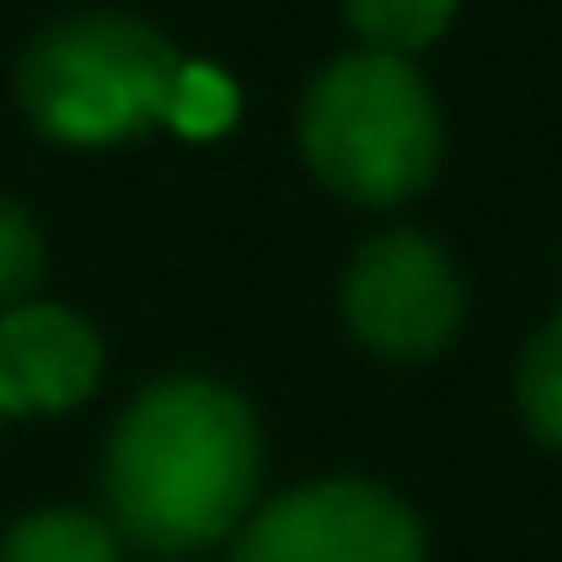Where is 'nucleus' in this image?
<instances>
[{
    "mask_svg": "<svg viewBox=\"0 0 562 562\" xmlns=\"http://www.w3.org/2000/svg\"><path fill=\"white\" fill-rule=\"evenodd\" d=\"M262 484L256 413L216 380H157L105 445V510L125 543L183 562L249 524Z\"/></svg>",
    "mask_w": 562,
    "mask_h": 562,
    "instance_id": "nucleus-1",
    "label": "nucleus"
},
{
    "mask_svg": "<svg viewBox=\"0 0 562 562\" xmlns=\"http://www.w3.org/2000/svg\"><path fill=\"white\" fill-rule=\"evenodd\" d=\"M301 150L327 190L386 210L406 203L438 170V105L425 79L393 53L334 59L301 105Z\"/></svg>",
    "mask_w": 562,
    "mask_h": 562,
    "instance_id": "nucleus-2",
    "label": "nucleus"
},
{
    "mask_svg": "<svg viewBox=\"0 0 562 562\" xmlns=\"http://www.w3.org/2000/svg\"><path fill=\"white\" fill-rule=\"evenodd\" d=\"M177 53L125 13H79L33 40L20 66V99L33 125L59 144H112L164 119L177 86Z\"/></svg>",
    "mask_w": 562,
    "mask_h": 562,
    "instance_id": "nucleus-3",
    "label": "nucleus"
},
{
    "mask_svg": "<svg viewBox=\"0 0 562 562\" xmlns=\"http://www.w3.org/2000/svg\"><path fill=\"white\" fill-rule=\"evenodd\" d=\"M229 562H425V530L393 491L334 477L262 504Z\"/></svg>",
    "mask_w": 562,
    "mask_h": 562,
    "instance_id": "nucleus-4",
    "label": "nucleus"
},
{
    "mask_svg": "<svg viewBox=\"0 0 562 562\" xmlns=\"http://www.w3.org/2000/svg\"><path fill=\"white\" fill-rule=\"evenodd\" d=\"M340 314L353 340H367L373 353L431 360L464 321V288L425 236L400 229L360 249V262L347 269V288H340Z\"/></svg>",
    "mask_w": 562,
    "mask_h": 562,
    "instance_id": "nucleus-5",
    "label": "nucleus"
},
{
    "mask_svg": "<svg viewBox=\"0 0 562 562\" xmlns=\"http://www.w3.org/2000/svg\"><path fill=\"white\" fill-rule=\"evenodd\" d=\"M99 334L66 307L0 314V413H66L99 386Z\"/></svg>",
    "mask_w": 562,
    "mask_h": 562,
    "instance_id": "nucleus-6",
    "label": "nucleus"
},
{
    "mask_svg": "<svg viewBox=\"0 0 562 562\" xmlns=\"http://www.w3.org/2000/svg\"><path fill=\"white\" fill-rule=\"evenodd\" d=\"M0 562H125V557H119V530L99 524L92 510H40V517L7 530Z\"/></svg>",
    "mask_w": 562,
    "mask_h": 562,
    "instance_id": "nucleus-7",
    "label": "nucleus"
},
{
    "mask_svg": "<svg viewBox=\"0 0 562 562\" xmlns=\"http://www.w3.org/2000/svg\"><path fill=\"white\" fill-rule=\"evenodd\" d=\"M347 20H353V33L373 53L406 59V53H419V46H431L445 33L451 0H347Z\"/></svg>",
    "mask_w": 562,
    "mask_h": 562,
    "instance_id": "nucleus-8",
    "label": "nucleus"
},
{
    "mask_svg": "<svg viewBox=\"0 0 562 562\" xmlns=\"http://www.w3.org/2000/svg\"><path fill=\"white\" fill-rule=\"evenodd\" d=\"M517 400H524V419L543 445L562 451V314L530 340L524 353V373H517Z\"/></svg>",
    "mask_w": 562,
    "mask_h": 562,
    "instance_id": "nucleus-9",
    "label": "nucleus"
},
{
    "mask_svg": "<svg viewBox=\"0 0 562 562\" xmlns=\"http://www.w3.org/2000/svg\"><path fill=\"white\" fill-rule=\"evenodd\" d=\"M164 119L190 138H216L229 119H236V86L216 72V66H177V86H170V105Z\"/></svg>",
    "mask_w": 562,
    "mask_h": 562,
    "instance_id": "nucleus-10",
    "label": "nucleus"
},
{
    "mask_svg": "<svg viewBox=\"0 0 562 562\" xmlns=\"http://www.w3.org/2000/svg\"><path fill=\"white\" fill-rule=\"evenodd\" d=\"M46 269V249H40V229H33V216L20 210V203H7L0 196V307L7 301H20L33 281Z\"/></svg>",
    "mask_w": 562,
    "mask_h": 562,
    "instance_id": "nucleus-11",
    "label": "nucleus"
}]
</instances>
